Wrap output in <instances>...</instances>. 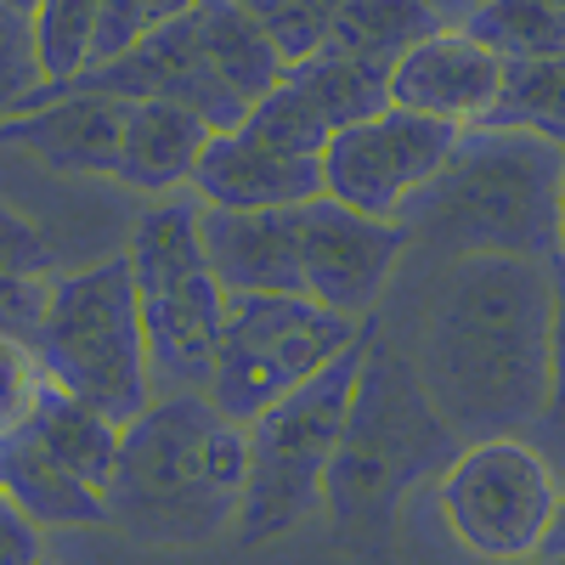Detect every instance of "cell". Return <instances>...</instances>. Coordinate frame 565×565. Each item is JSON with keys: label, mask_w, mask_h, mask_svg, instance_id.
<instances>
[{"label": "cell", "mask_w": 565, "mask_h": 565, "mask_svg": "<svg viewBox=\"0 0 565 565\" xmlns=\"http://www.w3.org/2000/svg\"><path fill=\"white\" fill-rule=\"evenodd\" d=\"M45 396V367L34 356V340L23 334H0V441L23 430L29 413Z\"/></svg>", "instance_id": "83f0119b"}, {"label": "cell", "mask_w": 565, "mask_h": 565, "mask_svg": "<svg viewBox=\"0 0 565 565\" xmlns=\"http://www.w3.org/2000/svg\"><path fill=\"white\" fill-rule=\"evenodd\" d=\"M40 559H45L40 526H29L23 514L0 498V565H40Z\"/></svg>", "instance_id": "f546056e"}, {"label": "cell", "mask_w": 565, "mask_h": 565, "mask_svg": "<svg viewBox=\"0 0 565 565\" xmlns=\"http://www.w3.org/2000/svg\"><path fill=\"white\" fill-rule=\"evenodd\" d=\"M199 249L221 295H300V210H199Z\"/></svg>", "instance_id": "5bb4252c"}, {"label": "cell", "mask_w": 565, "mask_h": 565, "mask_svg": "<svg viewBox=\"0 0 565 565\" xmlns=\"http://www.w3.org/2000/svg\"><path fill=\"white\" fill-rule=\"evenodd\" d=\"M119 125H125V103L40 85L23 103V114L0 125V148H23L57 175H114Z\"/></svg>", "instance_id": "4fadbf2b"}, {"label": "cell", "mask_w": 565, "mask_h": 565, "mask_svg": "<svg viewBox=\"0 0 565 565\" xmlns=\"http://www.w3.org/2000/svg\"><path fill=\"white\" fill-rule=\"evenodd\" d=\"M452 452L458 441L424 402L407 351L367 322L345 424L322 481V514L334 526V543L362 565H385L402 503L418 487H430L452 463Z\"/></svg>", "instance_id": "7a4b0ae2"}, {"label": "cell", "mask_w": 565, "mask_h": 565, "mask_svg": "<svg viewBox=\"0 0 565 565\" xmlns=\"http://www.w3.org/2000/svg\"><path fill=\"white\" fill-rule=\"evenodd\" d=\"M362 334L367 322L334 317L300 295H226L204 402L232 424H249L271 402L317 380L328 362L356 351Z\"/></svg>", "instance_id": "52a82bcc"}, {"label": "cell", "mask_w": 565, "mask_h": 565, "mask_svg": "<svg viewBox=\"0 0 565 565\" xmlns=\"http://www.w3.org/2000/svg\"><path fill=\"white\" fill-rule=\"evenodd\" d=\"M356 351L328 362L317 380H306L300 391H289L260 418L244 424L249 469H244L238 521H232V532L244 543H271V537L295 532L300 521H311L322 509L328 458H334L345 402H351V380H356Z\"/></svg>", "instance_id": "ba28073f"}, {"label": "cell", "mask_w": 565, "mask_h": 565, "mask_svg": "<svg viewBox=\"0 0 565 565\" xmlns=\"http://www.w3.org/2000/svg\"><path fill=\"white\" fill-rule=\"evenodd\" d=\"M34 90H40V63H34L29 7H0V125L23 114Z\"/></svg>", "instance_id": "f1b7e54d"}, {"label": "cell", "mask_w": 565, "mask_h": 565, "mask_svg": "<svg viewBox=\"0 0 565 565\" xmlns=\"http://www.w3.org/2000/svg\"><path fill=\"white\" fill-rule=\"evenodd\" d=\"M125 260H130V295H136L141 345H148L153 396H204L226 295L215 289L199 249V204L159 199L136 221Z\"/></svg>", "instance_id": "8992f818"}, {"label": "cell", "mask_w": 565, "mask_h": 565, "mask_svg": "<svg viewBox=\"0 0 565 565\" xmlns=\"http://www.w3.org/2000/svg\"><path fill=\"white\" fill-rule=\"evenodd\" d=\"M436 514L458 554L481 565H537L554 554L559 481L537 441H469L436 476Z\"/></svg>", "instance_id": "9c48e42d"}, {"label": "cell", "mask_w": 565, "mask_h": 565, "mask_svg": "<svg viewBox=\"0 0 565 565\" xmlns=\"http://www.w3.org/2000/svg\"><path fill=\"white\" fill-rule=\"evenodd\" d=\"M559 186H565V159L554 141L476 125L452 141L447 164L396 215V226L407 232V249H430L441 260L503 255L554 271Z\"/></svg>", "instance_id": "277c9868"}, {"label": "cell", "mask_w": 565, "mask_h": 565, "mask_svg": "<svg viewBox=\"0 0 565 565\" xmlns=\"http://www.w3.org/2000/svg\"><path fill=\"white\" fill-rule=\"evenodd\" d=\"M40 85H74L90 68V0H52L29 7Z\"/></svg>", "instance_id": "d4e9b609"}, {"label": "cell", "mask_w": 565, "mask_h": 565, "mask_svg": "<svg viewBox=\"0 0 565 565\" xmlns=\"http://www.w3.org/2000/svg\"><path fill=\"white\" fill-rule=\"evenodd\" d=\"M40 565H52V559H40Z\"/></svg>", "instance_id": "4dcf8cb0"}, {"label": "cell", "mask_w": 565, "mask_h": 565, "mask_svg": "<svg viewBox=\"0 0 565 565\" xmlns=\"http://www.w3.org/2000/svg\"><path fill=\"white\" fill-rule=\"evenodd\" d=\"M204 119H193L186 108L170 103H130L125 125H119V159H114V181L136 186V193L170 199L175 186L193 181V164L204 153Z\"/></svg>", "instance_id": "2e32d148"}, {"label": "cell", "mask_w": 565, "mask_h": 565, "mask_svg": "<svg viewBox=\"0 0 565 565\" xmlns=\"http://www.w3.org/2000/svg\"><path fill=\"white\" fill-rule=\"evenodd\" d=\"M413 380L458 447L543 430L554 413V271L532 260H447Z\"/></svg>", "instance_id": "6da1fadb"}, {"label": "cell", "mask_w": 565, "mask_h": 565, "mask_svg": "<svg viewBox=\"0 0 565 565\" xmlns=\"http://www.w3.org/2000/svg\"><path fill=\"white\" fill-rule=\"evenodd\" d=\"M170 12H175L170 0H97L90 7V68L85 74H97V68L119 63L125 52H136Z\"/></svg>", "instance_id": "4316f807"}, {"label": "cell", "mask_w": 565, "mask_h": 565, "mask_svg": "<svg viewBox=\"0 0 565 565\" xmlns=\"http://www.w3.org/2000/svg\"><path fill=\"white\" fill-rule=\"evenodd\" d=\"M452 141L458 136L430 119L385 108L340 136H328V148L317 159L322 199L340 210H356L367 221H396L430 186V175L447 164Z\"/></svg>", "instance_id": "30bf717a"}, {"label": "cell", "mask_w": 565, "mask_h": 565, "mask_svg": "<svg viewBox=\"0 0 565 565\" xmlns=\"http://www.w3.org/2000/svg\"><path fill=\"white\" fill-rule=\"evenodd\" d=\"M498 130H521L537 141H565V63H514L498 79L492 119Z\"/></svg>", "instance_id": "cb8c5ba5"}, {"label": "cell", "mask_w": 565, "mask_h": 565, "mask_svg": "<svg viewBox=\"0 0 565 565\" xmlns=\"http://www.w3.org/2000/svg\"><path fill=\"white\" fill-rule=\"evenodd\" d=\"M34 356L45 367V385H57L79 407L108 418L114 430H125L153 402L148 345H141L125 255H103L45 282V300L34 317Z\"/></svg>", "instance_id": "5b68a950"}, {"label": "cell", "mask_w": 565, "mask_h": 565, "mask_svg": "<svg viewBox=\"0 0 565 565\" xmlns=\"http://www.w3.org/2000/svg\"><path fill=\"white\" fill-rule=\"evenodd\" d=\"M498 79H503V63H492L481 45L463 40L447 18L430 40H418L413 52L396 57V68L385 79V103L396 114L430 119V125L463 136V130L492 119Z\"/></svg>", "instance_id": "7c38bea8"}, {"label": "cell", "mask_w": 565, "mask_h": 565, "mask_svg": "<svg viewBox=\"0 0 565 565\" xmlns=\"http://www.w3.org/2000/svg\"><path fill=\"white\" fill-rule=\"evenodd\" d=\"M0 498L29 526H108V503L79 487L29 430H12L0 441Z\"/></svg>", "instance_id": "e0dca14e"}, {"label": "cell", "mask_w": 565, "mask_h": 565, "mask_svg": "<svg viewBox=\"0 0 565 565\" xmlns=\"http://www.w3.org/2000/svg\"><path fill=\"white\" fill-rule=\"evenodd\" d=\"M249 18L277 52V63L300 68V63L322 57L328 29H334V0H271V7H249Z\"/></svg>", "instance_id": "484cf974"}, {"label": "cell", "mask_w": 565, "mask_h": 565, "mask_svg": "<svg viewBox=\"0 0 565 565\" xmlns=\"http://www.w3.org/2000/svg\"><path fill=\"white\" fill-rule=\"evenodd\" d=\"M452 12L424 7V0H334V29H328L322 57H345L362 68L391 74L402 52L430 40Z\"/></svg>", "instance_id": "ac0fdd59"}, {"label": "cell", "mask_w": 565, "mask_h": 565, "mask_svg": "<svg viewBox=\"0 0 565 565\" xmlns=\"http://www.w3.org/2000/svg\"><path fill=\"white\" fill-rule=\"evenodd\" d=\"M193 18H199V45H204V63H210L215 85L249 114L282 79L277 52L266 45V34L255 29L249 7H238V0H199Z\"/></svg>", "instance_id": "d6986e66"}, {"label": "cell", "mask_w": 565, "mask_h": 565, "mask_svg": "<svg viewBox=\"0 0 565 565\" xmlns=\"http://www.w3.org/2000/svg\"><path fill=\"white\" fill-rule=\"evenodd\" d=\"M57 277V249L52 238L0 199V334L34 340V317L45 300V282Z\"/></svg>", "instance_id": "603a6c76"}, {"label": "cell", "mask_w": 565, "mask_h": 565, "mask_svg": "<svg viewBox=\"0 0 565 565\" xmlns=\"http://www.w3.org/2000/svg\"><path fill=\"white\" fill-rule=\"evenodd\" d=\"M186 186H193L199 210H300V204L322 199L317 159L277 153L244 125L204 141Z\"/></svg>", "instance_id": "9a60e30c"}, {"label": "cell", "mask_w": 565, "mask_h": 565, "mask_svg": "<svg viewBox=\"0 0 565 565\" xmlns=\"http://www.w3.org/2000/svg\"><path fill=\"white\" fill-rule=\"evenodd\" d=\"M402 255L407 232L396 221H367L328 199L300 204V300L367 322Z\"/></svg>", "instance_id": "8fae6325"}, {"label": "cell", "mask_w": 565, "mask_h": 565, "mask_svg": "<svg viewBox=\"0 0 565 565\" xmlns=\"http://www.w3.org/2000/svg\"><path fill=\"white\" fill-rule=\"evenodd\" d=\"M452 29L503 68L565 63V7L554 0H487L476 12H452Z\"/></svg>", "instance_id": "ffe728a7"}, {"label": "cell", "mask_w": 565, "mask_h": 565, "mask_svg": "<svg viewBox=\"0 0 565 565\" xmlns=\"http://www.w3.org/2000/svg\"><path fill=\"white\" fill-rule=\"evenodd\" d=\"M249 441L204 396H153L125 430L108 481V526L141 548H204L238 521Z\"/></svg>", "instance_id": "3957f363"}, {"label": "cell", "mask_w": 565, "mask_h": 565, "mask_svg": "<svg viewBox=\"0 0 565 565\" xmlns=\"http://www.w3.org/2000/svg\"><path fill=\"white\" fill-rule=\"evenodd\" d=\"M385 79L380 68H362L345 57H311L300 68H282V90L322 125V136H340L373 114H385Z\"/></svg>", "instance_id": "7402d4cb"}, {"label": "cell", "mask_w": 565, "mask_h": 565, "mask_svg": "<svg viewBox=\"0 0 565 565\" xmlns=\"http://www.w3.org/2000/svg\"><path fill=\"white\" fill-rule=\"evenodd\" d=\"M23 430L52 452L79 487H90L97 498H108V481H114V452H119V430L108 418H97L90 407H79L74 396H63L57 385H45L40 407L29 413Z\"/></svg>", "instance_id": "44dd1931"}]
</instances>
